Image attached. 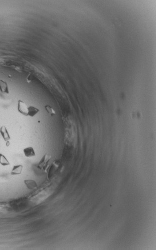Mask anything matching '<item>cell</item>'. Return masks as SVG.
<instances>
[{"label":"cell","mask_w":156,"mask_h":250,"mask_svg":"<svg viewBox=\"0 0 156 250\" xmlns=\"http://www.w3.org/2000/svg\"><path fill=\"white\" fill-rule=\"evenodd\" d=\"M24 183L27 188L30 190H35L38 188L37 183L33 179H26Z\"/></svg>","instance_id":"obj_2"},{"label":"cell","mask_w":156,"mask_h":250,"mask_svg":"<svg viewBox=\"0 0 156 250\" xmlns=\"http://www.w3.org/2000/svg\"><path fill=\"white\" fill-rule=\"evenodd\" d=\"M23 168V166L22 165L19 164V165H15L13 167L10 174L11 175H20L22 173Z\"/></svg>","instance_id":"obj_5"},{"label":"cell","mask_w":156,"mask_h":250,"mask_svg":"<svg viewBox=\"0 0 156 250\" xmlns=\"http://www.w3.org/2000/svg\"><path fill=\"white\" fill-rule=\"evenodd\" d=\"M45 108H46V111L48 112V113L50 114V115H53L54 114H55V112L54 111V109L51 108L50 106L46 105L45 106Z\"/></svg>","instance_id":"obj_10"},{"label":"cell","mask_w":156,"mask_h":250,"mask_svg":"<svg viewBox=\"0 0 156 250\" xmlns=\"http://www.w3.org/2000/svg\"><path fill=\"white\" fill-rule=\"evenodd\" d=\"M23 153L25 156L26 157H34L36 156V152L33 147H26L23 149Z\"/></svg>","instance_id":"obj_4"},{"label":"cell","mask_w":156,"mask_h":250,"mask_svg":"<svg viewBox=\"0 0 156 250\" xmlns=\"http://www.w3.org/2000/svg\"><path fill=\"white\" fill-rule=\"evenodd\" d=\"M0 164L4 166H8L10 165L9 161L6 158L4 154L2 153H0Z\"/></svg>","instance_id":"obj_8"},{"label":"cell","mask_w":156,"mask_h":250,"mask_svg":"<svg viewBox=\"0 0 156 250\" xmlns=\"http://www.w3.org/2000/svg\"><path fill=\"white\" fill-rule=\"evenodd\" d=\"M39 111L40 110L38 108H36L33 106H29L28 107V116L33 117L39 113Z\"/></svg>","instance_id":"obj_7"},{"label":"cell","mask_w":156,"mask_h":250,"mask_svg":"<svg viewBox=\"0 0 156 250\" xmlns=\"http://www.w3.org/2000/svg\"><path fill=\"white\" fill-rule=\"evenodd\" d=\"M47 155H44L43 158L41 159V160L40 161V162L38 163V167L40 168H42L44 167V165H45L47 163V161L49 160V157Z\"/></svg>","instance_id":"obj_9"},{"label":"cell","mask_w":156,"mask_h":250,"mask_svg":"<svg viewBox=\"0 0 156 250\" xmlns=\"http://www.w3.org/2000/svg\"><path fill=\"white\" fill-rule=\"evenodd\" d=\"M17 110L21 114L24 115L25 116H28V106L26 103L24 101L19 100L18 101L17 105Z\"/></svg>","instance_id":"obj_1"},{"label":"cell","mask_w":156,"mask_h":250,"mask_svg":"<svg viewBox=\"0 0 156 250\" xmlns=\"http://www.w3.org/2000/svg\"><path fill=\"white\" fill-rule=\"evenodd\" d=\"M0 91L2 93L5 94L10 93L8 83L2 79H0Z\"/></svg>","instance_id":"obj_6"},{"label":"cell","mask_w":156,"mask_h":250,"mask_svg":"<svg viewBox=\"0 0 156 250\" xmlns=\"http://www.w3.org/2000/svg\"><path fill=\"white\" fill-rule=\"evenodd\" d=\"M0 133L5 142H8L10 139V133L5 126H3L0 127Z\"/></svg>","instance_id":"obj_3"}]
</instances>
